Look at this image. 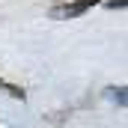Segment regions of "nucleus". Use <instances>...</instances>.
<instances>
[{
	"label": "nucleus",
	"instance_id": "nucleus-1",
	"mask_svg": "<svg viewBox=\"0 0 128 128\" xmlns=\"http://www.w3.org/2000/svg\"><path fill=\"white\" fill-rule=\"evenodd\" d=\"M98 0H74V3H68V6H57L51 15L54 18H78V15H84L86 9H92Z\"/></svg>",
	"mask_w": 128,
	"mask_h": 128
},
{
	"label": "nucleus",
	"instance_id": "nucleus-2",
	"mask_svg": "<svg viewBox=\"0 0 128 128\" xmlns=\"http://www.w3.org/2000/svg\"><path fill=\"white\" fill-rule=\"evenodd\" d=\"M107 98H113L119 107H125V90L119 86V90H107Z\"/></svg>",
	"mask_w": 128,
	"mask_h": 128
}]
</instances>
